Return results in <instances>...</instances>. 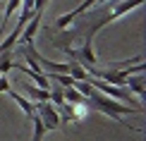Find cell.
<instances>
[{"mask_svg":"<svg viewBox=\"0 0 146 141\" xmlns=\"http://www.w3.org/2000/svg\"><path fill=\"white\" fill-rule=\"evenodd\" d=\"M7 96H10V98H12V101H15L22 110H24V115H27V117H31V115H34V103H31V101H27L24 96H19L17 91H12V89L7 91Z\"/></svg>","mask_w":146,"mask_h":141,"instance_id":"cell-5","label":"cell"},{"mask_svg":"<svg viewBox=\"0 0 146 141\" xmlns=\"http://www.w3.org/2000/svg\"><path fill=\"white\" fill-rule=\"evenodd\" d=\"M34 113L41 117V122H43V127H46V132L60 129V124H62L58 108L53 105L50 101H46V103H34Z\"/></svg>","mask_w":146,"mask_h":141,"instance_id":"cell-3","label":"cell"},{"mask_svg":"<svg viewBox=\"0 0 146 141\" xmlns=\"http://www.w3.org/2000/svg\"><path fill=\"white\" fill-rule=\"evenodd\" d=\"M0 10H3V0H0Z\"/></svg>","mask_w":146,"mask_h":141,"instance_id":"cell-12","label":"cell"},{"mask_svg":"<svg viewBox=\"0 0 146 141\" xmlns=\"http://www.w3.org/2000/svg\"><path fill=\"white\" fill-rule=\"evenodd\" d=\"M62 96H65V103H84V98L74 86H62Z\"/></svg>","mask_w":146,"mask_h":141,"instance_id":"cell-6","label":"cell"},{"mask_svg":"<svg viewBox=\"0 0 146 141\" xmlns=\"http://www.w3.org/2000/svg\"><path fill=\"white\" fill-rule=\"evenodd\" d=\"M10 84H12V81L7 79V74H0V93H7V91L12 89Z\"/></svg>","mask_w":146,"mask_h":141,"instance_id":"cell-10","label":"cell"},{"mask_svg":"<svg viewBox=\"0 0 146 141\" xmlns=\"http://www.w3.org/2000/svg\"><path fill=\"white\" fill-rule=\"evenodd\" d=\"M12 70V58H10V50L7 53H0V74H7Z\"/></svg>","mask_w":146,"mask_h":141,"instance_id":"cell-9","label":"cell"},{"mask_svg":"<svg viewBox=\"0 0 146 141\" xmlns=\"http://www.w3.org/2000/svg\"><path fill=\"white\" fill-rule=\"evenodd\" d=\"M86 101H89L96 110H101L103 115H108L110 120L120 122V124H125L127 129H132V132H141V129H137V127H129V124H127V122H125V115H144V108L125 105V103H120V101H115V98L101 93V91H96L94 86H91V91L86 93Z\"/></svg>","mask_w":146,"mask_h":141,"instance_id":"cell-2","label":"cell"},{"mask_svg":"<svg viewBox=\"0 0 146 141\" xmlns=\"http://www.w3.org/2000/svg\"><path fill=\"white\" fill-rule=\"evenodd\" d=\"M146 0H122V3L113 5V7H108V5H96V10H91L86 15V19L77 24V36L84 34V41H94V36L101 31L103 26H108V24H113L115 19H120L122 15H127L129 10L139 7V5H144Z\"/></svg>","mask_w":146,"mask_h":141,"instance_id":"cell-1","label":"cell"},{"mask_svg":"<svg viewBox=\"0 0 146 141\" xmlns=\"http://www.w3.org/2000/svg\"><path fill=\"white\" fill-rule=\"evenodd\" d=\"M141 74L144 72H137V74H129L127 77V81H125V86L132 91V93H137L139 98H144V93H146V89H144V79H141Z\"/></svg>","mask_w":146,"mask_h":141,"instance_id":"cell-4","label":"cell"},{"mask_svg":"<svg viewBox=\"0 0 146 141\" xmlns=\"http://www.w3.org/2000/svg\"><path fill=\"white\" fill-rule=\"evenodd\" d=\"M50 103H53L55 108H60V105L65 103V96H62V86H53V89H50Z\"/></svg>","mask_w":146,"mask_h":141,"instance_id":"cell-8","label":"cell"},{"mask_svg":"<svg viewBox=\"0 0 146 141\" xmlns=\"http://www.w3.org/2000/svg\"><path fill=\"white\" fill-rule=\"evenodd\" d=\"M29 120H31V124H34V139H31V141H41V139H43V134H46V127H43V122H41V117H38L36 113H34Z\"/></svg>","mask_w":146,"mask_h":141,"instance_id":"cell-7","label":"cell"},{"mask_svg":"<svg viewBox=\"0 0 146 141\" xmlns=\"http://www.w3.org/2000/svg\"><path fill=\"white\" fill-rule=\"evenodd\" d=\"M48 5V0H34V12H43Z\"/></svg>","mask_w":146,"mask_h":141,"instance_id":"cell-11","label":"cell"}]
</instances>
